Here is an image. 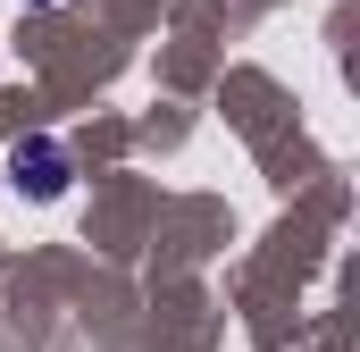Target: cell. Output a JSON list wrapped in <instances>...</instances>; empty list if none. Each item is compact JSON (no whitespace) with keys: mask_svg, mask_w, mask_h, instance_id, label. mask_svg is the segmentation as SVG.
<instances>
[{"mask_svg":"<svg viewBox=\"0 0 360 352\" xmlns=\"http://www.w3.org/2000/svg\"><path fill=\"white\" fill-rule=\"evenodd\" d=\"M17 176H25L34 193H59V184H68V176H59V151H51V143H34V151L17 143Z\"/></svg>","mask_w":360,"mask_h":352,"instance_id":"6da1fadb","label":"cell"}]
</instances>
